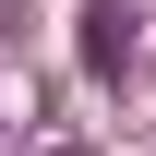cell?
<instances>
[{"instance_id":"6da1fadb","label":"cell","mask_w":156,"mask_h":156,"mask_svg":"<svg viewBox=\"0 0 156 156\" xmlns=\"http://www.w3.org/2000/svg\"><path fill=\"white\" fill-rule=\"evenodd\" d=\"M84 72H132V12H120V0H84Z\"/></svg>"}]
</instances>
